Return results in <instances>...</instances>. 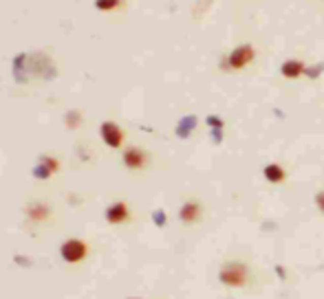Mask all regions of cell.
I'll return each instance as SVG.
<instances>
[{
    "label": "cell",
    "mask_w": 324,
    "mask_h": 299,
    "mask_svg": "<svg viewBox=\"0 0 324 299\" xmlns=\"http://www.w3.org/2000/svg\"><path fill=\"white\" fill-rule=\"evenodd\" d=\"M315 207H317V214L324 216V187L315 191Z\"/></svg>",
    "instance_id": "30bf717a"
},
{
    "label": "cell",
    "mask_w": 324,
    "mask_h": 299,
    "mask_svg": "<svg viewBox=\"0 0 324 299\" xmlns=\"http://www.w3.org/2000/svg\"><path fill=\"white\" fill-rule=\"evenodd\" d=\"M130 218V211H128V205L126 203H112L108 209H106V220L110 224H122Z\"/></svg>",
    "instance_id": "8992f818"
},
{
    "label": "cell",
    "mask_w": 324,
    "mask_h": 299,
    "mask_svg": "<svg viewBox=\"0 0 324 299\" xmlns=\"http://www.w3.org/2000/svg\"><path fill=\"white\" fill-rule=\"evenodd\" d=\"M280 73H282V77H287V79H298L307 73V64H304L302 59H287V62L282 64Z\"/></svg>",
    "instance_id": "ba28073f"
},
{
    "label": "cell",
    "mask_w": 324,
    "mask_h": 299,
    "mask_svg": "<svg viewBox=\"0 0 324 299\" xmlns=\"http://www.w3.org/2000/svg\"><path fill=\"white\" fill-rule=\"evenodd\" d=\"M218 284L227 293H260L264 275L247 257H225L218 267Z\"/></svg>",
    "instance_id": "6da1fadb"
},
{
    "label": "cell",
    "mask_w": 324,
    "mask_h": 299,
    "mask_svg": "<svg viewBox=\"0 0 324 299\" xmlns=\"http://www.w3.org/2000/svg\"><path fill=\"white\" fill-rule=\"evenodd\" d=\"M254 57H256L254 46H251V44H241V46H236L227 57H225L223 71H231V73L243 71V69H247V66L254 62Z\"/></svg>",
    "instance_id": "7a4b0ae2"
},
{
    "label": "cell",
    "mask_w": 324,
    "mask_h": 299,
    "mask_svg": "<svg viewBox=\"0 0 324 299\" xmlns=\"http://www.w3.org/2000/svg\"><path fill=\"white\" fill-rule=\"evenodd\" d=\"M205 218V205L198 198H188L181 207H179V222L183 227H196Z\"/></svg>",
    "instance_id": "3957f363"
},
{
    "label": "cell",
    "mask_w": 324,
    "mask_h": 299,
    "mask_svg": "<svg viewBox=\"0 0 324 299\" xmlns=\"http://www.w3.org/2000/svg\"><path fill=\"white\" fill-rule=\"evenodd\" d=\"M124 165L128 170H143L148 165V154L139 148H128L124 152Z\"/></svg>",
    "instance_id": "277c9868"
},
{
    "label": "cell",
    "mask_w": 324,
    "mask_h": 299,
    "mask_svg": "<svg viewBox=\"0 0 324 299\" xmlns=\"http://www.w3.org/2000/svg\"><path fill=\"white\" fill-rule=\"evenodd\" d=\"M102 137H104V141L110 145V148H119L124 141V132L117 128L115 123H104L102 125Z\"/></svg>",
    "instance_id": "9c48e42d"
},
{
    "label": "cell",
    "mask_w": 324,
    "mask_h": 299,
    "mask_svg": "<svg viewBox=\"0 0 324 299\" xmlns=\"http://www.w3.org/2000/svg\"><path fill=\"white\" fill-rule=\"evenodd\" d=\"M119 3H122V0H97V7L99 9H115Z\"/></svg>",
    "instance_id": "8fae6325"
},
{
    "label": "cell",
    "mask_w": 324,
    "mask_h": 299,
    "mask_svg": "<svg viewBox=\"0 0 324 299\" xmlns=\"http://www.w3.org/2000/svg\"><path fill=\"white\" fill-rule=\"evenodd\" d=\"M264 178L271 183V185H282L284 181L289 178V172L282 168L280 163H269V165H264Z\"/></svg>",
    "instance_id": "52a82bcc"
},
{
    "label": "cell",
    "mask_w": 324,
    "mask_h": 299,
    "mask_svg": "<svg viewBox=\"0 0 324 299\" xmlns=\"http://www.w3.org/2000/svg\"><path fill=\"white\" fill-rule=\"evenodd\" d=\"M86 255V244L82 240H69L62 247V257L66 262H79Z\"/></svg>",
    "instance_id": "5b68a950"
}]
</instances>
